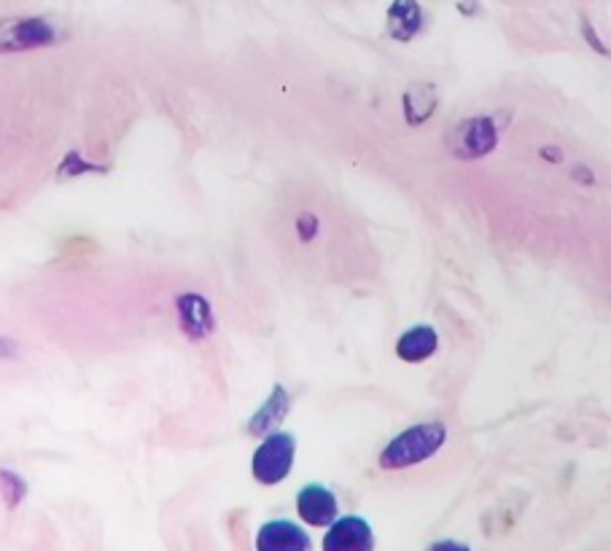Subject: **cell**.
Returning <instances> with one entry per match:
<instances>
[{
	"label": "cell",
	"mask_w": 611,
	"mask_h": 551,
	"mask_svg": "<svg viewBox=\"0 0 611 551\" xmlns=\"http://www.w3.org/2000/svg\"><path fill=\"white\" fill-rule=\"evenodd\" d=\"M541 159H547V162H560V151L555 146L541 148Z\"/></svg>",
	"instance_id": "obj_19"
},
{
	"label": "cell",
	"mask_w": 611,
	"mask_h": 551,
	"mask_svg": "<svg viewBox=\"0 0 611 551\" xmlns=\"http://www.w3.org/2000/svg\"><path fill=\"white\" fill-rule=\"evenodd\" d=\"M256 551H313V541L305 528L288 519H273L256 532Z\"/></svg>",
	"instance_id": "obj_7"
},
{
	"label": "cell",
	"mask_w": 611,
	"mask_h": 551,
	"mask_svg": "<svg viewBox=\"0 0 611 551\" xmlns=\"http://www.w3.org/2000/svg\"><path fill=\"white\" fill-rule=\"evenodd\" d=\"M17 348H14V342H11V339H6V337H0V358H9V356H14Z\"/></svg>",
	"instance_id": "obj_18"
},
{
	"label": "cell",
	"mask_w": 611,
	"mask_h": 551,
	"mask_svg": "<svg viewBox=\"0 0 611 551\" xmlns=\"http://www.w3.org/2000/svg\"><path fill=\"white\" fill-rule=\"evenodd\" d=\"M440 350V333L434 326H412L397 339V356L404 363H423Z\"/></svg>",
	"instance_id": "obj_9"
},
{
	"label": "cell",
	"mask_w": 611,
	"mask_h": 551,
	"mask_svg": "<svg viewBox=\"0 0 611 551\" xmlns=\"http://www.w3.org/2000/svg\"><path fill=\"white\" fill-rule=\"evenodd\" d=\"M296 457V438L294 433L275 431L262 438L256 452L251 457V474L262 487H275L283 479H288Z\"/></svg>",
	"instance_id": "obj_2"
},
{
	"label": "cell",
	"mask_w": 611,
	"mask_h": 551,
	"mask_svg": "<svg viewBox=\"0 0 611 551\" xmlns=\"http://www.w3.org/2000/svg\"><path fill=\"white\" fill-rule=\"evenodd\" d=\"M324 551H375V530L364 517H337L324 536Z\"/></svg>",
	"instance_id": "obj_5"
},
{
	"label": "cell",
	"mask_w": 611,
	"mask_h": 551,
	"mask_svg": "<svg viewBox=\"0 0 611 551\" xmlns=\"http://www.w3.org/2000/svg\"><path fill=\"white\" fill-rule=\"evenodd\" d=\"M296 232H299L302 243H310V240H316L318 234V219L313 213H302L299 219H296Z\"/></svg>",
	"instance_id": "obj_15"
},
{
	"label": "cell",
	"mask_w": 611,
	"mask_h": 551,
	"mask_svg": "<svg viewBox=\"0 0 611 551\" xmlns=\"http://www.w3.org/2000/svg\"><path fill=\"white\" fill-rule=\"evenodd\" d=\"M582 33H584V39H588V43H592V49H596L598 54H609V49L603 46L601 39H598V33H596V28H592V24L584 20L582 22Z\"/></svg>",
	"instance_id": "obj_16"
},
{
	"label": "cell",
	"mask_w": 611,
	"mask_h": 551,
	"mask_svg": "<svg viewBox=\"0 0 611 551\" xmlns=\"http://www.w3.org/2000/svg\"><path fill=\"white\" fill-rule=\"evenodd\" d=\"M388 35L393 41L407 43L423 30V9L418 0H391L386 14Z\"/></svg>",
	"instance_id": "obj_10"
},
{
	"label": "cell",
	"mask_w": 611,
	"mask_h": 551,
	"mask_svg": "<svg viewBox=\"0 0 611 551\" xmlns=\"http://www.w3.org/2000/svg\"><path fill=\"white\" fill-rule=\"evenodd\" d=\"M176 309L178 328H181V333L189 342H206V339H211V333L215 331V315L206 296L194 294V290L178 294Z\"/></svg>",
	"instance_id": "obj_4"
},
{
	"label": "cell",
	"mask_w": 611,
	"mask_h": 551,
	"mask_svg": "<svg viewBox=\"0 0 611 551\" xmlns=\"http://www.w3.org/2000/svg\"><path fill=\"white\" fill-rule=\"evenodd\" d=\"M429 551H472V549L461 541H436Z\"/></svg>",
	"instance_id": "obj_17"
},
{
	"label": "cell",
	"mask_w": 611,
	"mask_h": 551,
	"mask_svg": "<svg viewBox=\"0 0 611 551\" xmlns=\"http://www.w3.org/2000/svg\"><path fill=\"white\" fill-rule=\"evenodd\" d=\"M498 144V127L491 116H477V119H468L461 124L459 129V148L455 153L464 159H480L487 157Z\"/></svg>",
	"instance_id": "obj_8"
},
{
	"label": "cell",
	"mask_w": 611,
	"mask_h": 551,
	"mask_svg": "<svg viewBox=\"0 0 611 551\" xmlns=\"http://www.w3.org/2000/svg\"><path fill=\"white\" fill-rule=\"evenodd\" d=\"M288 409H292V395H288V390L283 385H275L273 393H270V399L264 401V404L259 406V412L249 420L251 436L264 438L270 436V433H275L277 425L286 420Z\"/></svg>",
	"instance_id": "obj_11"
},
{
	"label": "cell",
	"mask_w": 611,
	"mask_h": 551,
	"mask_svg": "<svg viewBox=\"0 0 611 551\" xmlns=\"http://www.w3.org/2000/svg\"><path fill=\"white\" fill-rule=\"evenodd\" d=\"M108 167H101L95 162H86L82 157V151H71L60 165V178H78V176H89V172H106Z\"/></svg>",
	"instance_id": "obj_14"
},
{
	"label": "cell",
	"mask_w": 611,
	"mask_h": 551,
	"mask_svg": "<svg viewBox=\"0 0 611 551\" xmlns=\"http://www.w3.org/2000/svg\"><path fill=\"white\" fill-rule=\"evenodd\" d=\"M436 103H440V97H436L434 84H415L410 86V89L404 92V100H401V108H404V119L412 124V127H418V124L429 121L431 116H434Z\"/></svg>",
	"instance_id": "obj_12"
},
{
	"label": "cell",
	"mask_w": 611,
	"mask_h": 551,
	"mask_svg": "<svg viewBox=\"0 0 611 551\" xmlns=\"http://www.w3.org/2000/svg\"><path fill=\"white\" fill-rule=\"evenodd\" d=\"M0 495H3V504L9 509H17L22 504L24 495H28V485L17 470L0 468Z\"/></svg>",
	"instance_id": "obj_13"
},
{
	"label": "cell",
	"mask_w": 611,
	"mask_h": 551,
	"mask_svg": "<svg viewBox=\"0 0 611 551\" xmlns=\"http://www.w3.org/2000/svg\"><path fill=\"white\" fill-rule=\"evenodd\" d=\"M60 30L43 17H6L0 20V54L33 52V49L54 46Z\"/></svg>",
	"instance_id": "obj_3"
},
{
	"label": "cell",
	"mask_w": 611,
	"mask_h": 551,
	"mask_svg": "<svg viewBox=\"0 0 611 551\" xmlns=\"http://www.w3.org/2000/svg\"><path fill=\"white\" fill-rule=\"evenodd\" d=\"M296 513L310 528H329L339 517V500L329 487L305 485L296 495Z\"/></svg>",
	"instance_id": "obj_6"
},
{
	"label": "cell",
	"mask_w": 611,
	"mask_h": 551,
	"mask_svg": "<svg viewBox=\"0 0 611 551\" xmlns=\"http://www.w3.org/2000/svg\"><path fill=\"white\" fill-rule=\"evenodd\" d=\"M444 444H447V425L440 423V420L410 425V428L401 431L399 436H393L391 442L382 447L378 466L382 470L415 468L421 466V463L431 460L434 455H440Z\"/></svg>",
	"instance_id": "obj_1"
}]
</instances>
